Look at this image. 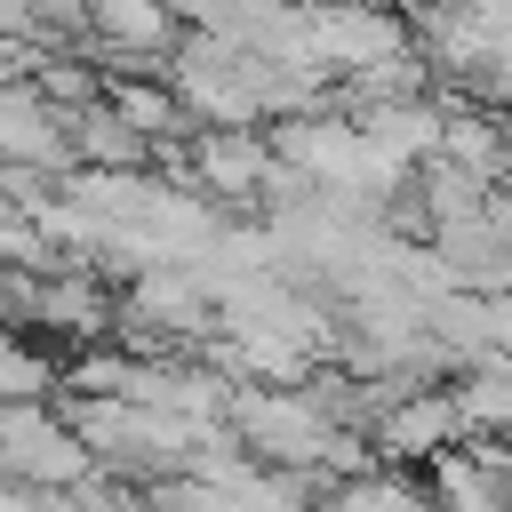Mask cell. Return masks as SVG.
<instances>
[{
	"label": "cell",
	"instance_id": "obj_2",
	"mask_svg": "<svg viewBox=\"0 0 512 512\" xmlns=\"http://www.w3.org/2000/svg\"><path fill=\"white\" fill-rule=\"evenodd\" d=\"M0 312L40 320L48 336H72V344H96L112 328V296H104L96 272H8Z\"/></svg>",
	"mask_w": 512,
	"mask_h": 512
},
{
	"label": "cell",
	"instance_id": "obj_13",
	"mask_svg": "<svg viewBox=\"0 0 512 512\" xmlns=\"http://www.w3.org/2000/svg\"><path fill=\"white\" fill-rule=\"evenodd\" d=\"M432 504L440 512H496V472L472 456V440L432 456Z\"/></svg>",
	"mask_w": 512,
	"mask_h": 512
},
{
	"label": "cell",
	"instance_id": "obj_9",
	"mask_svg": "<svg viewBox=\"0 0 512 512\" xmlns=\"http://www.w3.org/2000/svg\"><path fill=\"white\" fill-rule=\"evenodd\" d=\"M432 160H448V168H472V176H488L496 184V160H504V120L488 112V104H440V152Z\"/></svg>",
	"mask_w": 512,
	"mask_h": 512
},
{
	"label": "cell",
	"instance_id": "obj_6",
	"mask_svg": "<svg viewBox=\"0 0 512 512\" xmlns=\"http://www.w3.org/2000/svg\"><path fill=\"white\" fill-rule=\"evenodd\" d=\"M88 40L104 56H168L176 40V8L168 0H88Z\"/></svg>",
	"mask_w": 512,
	"mask_h": 512
},
{
	"label": "cell",
	"instance_id": "obj_11",
	"mask_svg": "<svg viewBox=\"0 0 512 512\" xmlns=\"http://www.w3.org/2000/svg\"><path fill=\"white\" fill-rule=\"evenodd\" d=\"M416 184H424V200H416V208H424V224H432V232H448V224H472V216L488 208V192H496L488 176H472V168H448V160H424V168H416Z\"/></svg>",
	"mask_w": 512,
	"mask_h": 512
},
{
	"label": "cell",
	"instance_id": "obj_14",
	"mask_svg": "<svg viewBox=\"0 0 512 512\" xmlns=\"http://www.w3.org/2000/svg\"><path fill=\"white\" fill-rule=\"evenodd\" d=\"M64 392H72V400H120V392H128V352H120V344L72 352V360H64Z\"/></svg>",
	"mask_w": 512,
	"mask_h": 512
},
{
	"label": "cell",
	"instance_id": "obj_5",
	"mask_svg": "<svg viewBox=\"0 0 512 512\" xmlns=\"http://www.w3.org/2000/svg\"><path fill=\"white\" fill-rule=\"evenodd\" d=\"M56 168H72V152H64V120L32 96V88H0V176H56Z\"/></svg>",
	"mask_w": 512,
	"mask_h": 512
},
{
	"label": "cell",
	"instance_id": "obj_3",
	"mask_svg": "<svg viewBox=\"0 0 512 512\" xmlns=\"http://www.w3.org/2000/svg\"><path fill=\"white\" fill-rule=\"evenodd\" d=\"M368 448H376L384 472H392V464H432L440 448H464V416H456V400H448L440 384H416V392H400V400L368 424Z\"/></svg>",
	"mask_w": 512,
	"mask_h": 512
},
{
	"label": "cell",
	"instance_id": "obj_8",
	"mask_svg": "<svg viewBox=\"0 0 512 512\" xmlns=\"http://www.w3.org/2000/svg\"><path fill=\"white\" fill-rule=\"evenodd\" d=\"M64 152H72V168H144V160H152V144L128 136L104 96L80 104V112H64Z\"/></svg>",
	"mask_w": 512,
	"mask_h": 512
},
{
	"label": "cell",
	"instance_id": "obj_7",
	"mask_svg": "<svg viewBox=\"0 0 512 512\" xmlns=\"http://www.w3.org/2000/svg\"><path fill=\"white\" fill-rule=\"evenodd\" d=\"M104 104L120 112V128L128 136H144L152 152H168V144H184V104H176V88L168 80H144V72H112L104 80Z\"/></svg>",
	"mask_w": 512,
	"mask_h": 512
},
{
	"label": "cell",
	"instance_id": "obj_4",
	"mask_svg": "<svg viewBox=\"0 0 512 512\" xmlns=\"http://www.w3.org/2000/svg\"><path fill=\"white\" fill-rule=\"evenodd\" d=\"M264 168H272V136H256V128H200L184 144V184L200 200H256Z\"/></svg>",
	"mask_w": 512,
	"mask_h": 512
},
{
	"label": "cell",
	"instance_id": "obj_12",
	"mask_svg": "<svg viewBox=\"0 0 512 512\" xmlns=\"http://www.w3.org/2000/svg\"><path fill=\"white\" fill-rule=\"evenodd\" d=\"M320 512H432V496L416 488V480H400V472H360V480H328L320 488Z\"/></svg>",
	"mask_w": 512,
	"mask_h": 512
},
{
	"label": "cell",
	"instance_id": "obj_1",
	"mask_svg": "<svg viewBox=\"0 0 512 512\" xmlns=\"http://www.w3.org/2000/svg\"><path fill=\"white\" fill-rule=\"evenodd\" d=\"M0 480L24 496H72L96 480V456L64 432V416L48 400H16V408H0Z\"/></svg>",
	"mask_w": 512,
	"mask_h": 512
},
{
	"label": "cell",
	"instance_id": "obj_10",
	"mask_svg": "<svg viewBox=\"0 0 512 512\" xmlns=\"http://www.w3.org/2000/svg\"><path fill=\"white\" fill-rule=\"evenodd\" d=\"M448 400H456V416H464V440H496V432L512 424V360H504V352L472 360L464 384H448Z\"/></svg>",
	"mask_w": 512,
	"mask_h": 512
},
{
	"label": "cell",
	"instance_id": "obj_15",
	"mask_svg": "<svg viewBox=\"0 0 512 512\" xmlns=\"http://www.w3.org/2000/svg\"><path fill=\"white\" fill-rule=\"evenodd\" d=\"M488 328H496V352L512 360V296H496V304H488Z\"/></svg>",
	"mask_w": 512,
	"mask_h": 512
}]
</instances>
